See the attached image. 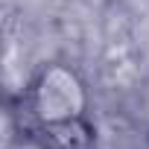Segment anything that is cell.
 Listing matches in <instances>:
<instances>
[{
  "mask_svg": "<svg viewBox=\"0 0 149 149\" xmlns=\"http://www.w3.org/2000/svg\"><path fill=\"white\" fill-rule=\"evenodd\" d=\"M12 114L35 149H97L91 91L70 61H41L24 82Z\"/></svg>",
  "mask_w": 149,
  "mask_h": 149,
  "instance_id": "obj_1",
  "label": "cell"
}]
</instances>
